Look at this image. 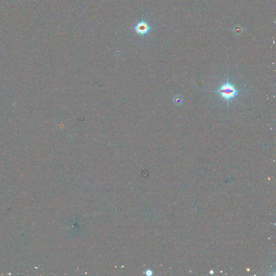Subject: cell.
I'll list each match as a JSON object with an SVG mask.
<instances>
[{"label": "cell", "mask_w": 276, "mask_h": 276, "mask_svg": "<svg viewBox=\"0 0 276 276\" xmlns=\"http://www.w3.org/2000/svg\"><path fill=\"white\" fill-rule=\"evenodd\" d=\"M174 102L177 105H180L182 103V99L180 97H179L178 95L175 96L174 98Z\"/></svg>", "instance_id": "3957f363"}, {"label": "cell", "mask_w": 276, "mask_h": 276, "mask_svg": "<svg viewBox=\"0 0 276 276\" xmlns=\"http://www.w3.org/2000/svg\"><path fill=\"white\" fill-rule=\"evenodd\" d=\"M243 91V90L236 89L235 85L230 83L229 76H228L226 81L223 83L218 89L216 91H213L212 92L219 95L221 98H223L226 101L228 109L230 100L236 97L239 92Z\"/></svg>", "instance_id": "6da1fadb"}, {"label": "cell", "mask_w": 276, "mask_h": 276, "mask_svg": "<svg viewBox=\"0 0 276 276\" xmlns=\"http://www.w3.org/2000/svg\"><path fill=\"white\" fill-rule=\"evenodd\" d=\"M132 29L140 37H145L151 32L152 27L149 22L144 19V18H142L141 20L135 23V25L132 27Z\"/></svg>", "instance_id": "7a4b0ae2"}]
</instances>
